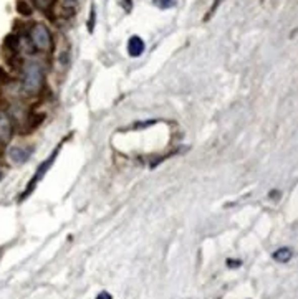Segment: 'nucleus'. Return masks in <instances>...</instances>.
Wrapping results in <instances>:
<instances>
[{
	"label": "nucleus",
	"mask_w": 298,
	"mask_h": 299,
	"mask_svg": "<svg viewBox=\"0 0 298 299\" xmlns=\"http://www.w3.org/2000/svg\"><path fill=\"white\" fill-rule=\"evenodd\" d=\"M44 66L38 62H27L23 66V79H22V88L25 89L28 94H36L44 86Z\"/></svg>",
	"instance_id": "f257e3e1"
},
{
	"label": "nucleus",
	"mask_w": 298,
	"mask_h": 299,
	"mask_svg": "<svg viewBox=\"0 0 298 299\" xmlns=\"http://www.w3.org/2000/svg\"><path fill=\"white\" fill-rule=\"evenodd\" d=\"M60 149H62V144L60 145H57V149H55L53 152H52V156L48 157V159H45L44 162L40 164V167L36 169V172H35V175L32 177V179H30V182L27 184V188H25V192H23L22 195H20V200H25L27 197L30 193H32L33 190H35V187L38 185V182L44 179V175L47 174V170L52 167V164L55 162V159H57V154L60 152Z\"/></svg>",
	"instance_id": "f03ea898"
},
{
	"label": "nucleus",
	"mask_w": 298,
	"mask_h": 299,
	"mask_svg": "<svg viewBox=\"0 0 298 299\" xmlns=\"http://www.w3.org/2000/svg\"><path fill=\"white\" fill-rule=\"evenodd\" d=\"M30 38H32V43L35 45V48H38V50H52L53 45L52 33L44 23L33 25L32 32H30Z\"/></svg>",
	"instance_id": "7ed1b4c3"
},
{
	"label": "nucleus",
	"mask_w": 298,
	"mask_h": 299,
	"mask_svg": "<svg viewBox=\"0 0 298 299\" xmlns=\"http://www.w3.org/2000/svg\"><path fill=\"white\" fill-rule=\"evenodd\" d=\"M14 136V123L7 113L0 111V141L9 142Z\"/></svg>",
	"instance_id": "20e7f679"
},
{
	"label": "nucleus",
	"mask_w": 298,
	"mask_h": 299,
	"mask_svg": "<svg viewBox=\"0 0 298 299\" xmlns=\"http://www.w3.org/2000/svg\"><path fill=\"white\" fill-rule=\"evenodd\" d=\"M30 156H32V149L30 147H18V145H15V147L9 149V159L15 164L27 162L30 159Z\"/></svg>",
	"instance_id": "39448f33"
},
{
	"label": "nucleus",
	"mask_w": 298,
	"mask_h": 299,
	"mask_svg": "<svg viewBox=\"0 0 298 299\" xmlns=\"http://www.w3.org/2000/svg\"><path fill=\"white\" fill-rule=\"evenodd\" d=\"M127 53H130L131 57H141L144 53V40L139 38L138 35L131 36L130 41H127Z\"/></svg>",
	"instance_id": "423d86ee"
},
{
	"label": "nucleus",
	"mask_w": 298,
	"mask_h": 299,
	"mask_svg": "<svg viewBox=\"0 0 298 299\" xmlns=\"http://www.w3.org/2000/svg\"><path fill=\"white\" fill-rule=\"evenodd\" d=\"M273 256V260L278 261V263H287V261H290L291 258V250L290 248H278L275 253L272 255Z\"/></svg>",
	"instance_id": "0eeeda50"
},
{
	"label": "nucleus",
	"mask_w": 298,
	"mask_h": 299,
	"mask_svg": "<svg viewBox=\"0 0 298 299\" xmlns=\"http://www.w3.org/2000/svg\"><path fill=\"white\" fill-rule=\"evenodd\" d=\"M4 41H5V46H7L9 50H12V52H15V50H18V48H20V36L15 35V33L7 35Z\"/></svg>",
	"instance_id": "6e6552de"
},
{
	"label": "nucleus",
	"mask_w": 298,
	"mask_h": 299,
	"mask_svg": "<svg viewBox=\"0 0 298 299\" xmlns=\"http://www.w3.org/2000/svg\"><path fill=\"white\" fill-rule=\"evenodd\" d=\"M17 12L20 15H23V17H30L33 10H32V7H30L27 2H23V0H18V2H17Z\"/></svg>",
	"instance_id": "1a4fd4ad"
},
{
	"label": "nucleus",
	"mask_w": 298,
	"mask_h": 299,
	"mask_svg": "<svg viewBox=\"0 0 298 299\" xmlns=\"http://www.w3.org/2000/svg\"><path fill=\"white\" fill-rule=\"evenodd\" d=\"M33 2H35V5H36V7H38L40 10L47 12V10L52 9V5H53L55 0H33Z\"/></svg>",
	"instance_id": "9d476101"
},
{
	"label": "nucleus",
	"mask_w": 298,
	"mask_h": 299,
	"mask_svg": "<svg viewBox=\"0 0 298 299\" xmlns=\"http://www.w3.org/2000/svg\"><path fill=\"white\" fill-rule=\"evenodd\" d=\"M44 119H45V114H32L30 116V126L32 127H36V126H40L41 123H44Z\"/></svg>",
	"instance_id": "9b49d317"
},
{
	"label": "nucleus",
	"mask_w": 298,
	"mask_h": 299,
	"mask_svg": "<svg viewBox=\"0 0 298 299\" xmlns=\"http://www.w3.org/2000/svg\"><path fill=\"white\" fill-rule=\"evenodd\" d=\"M95 22H96V9H95V5L91 7L90 10V23H88V30L90 32H93L95 30Z\"/></svg>",
	"instance_id": "f8f14e48"
},
{
	"label": "nucleus",
	"mask_w": 298,
	"mask_h": 299,
	"mask_svg": "<svg viewBox=\"0 0 298 299\" xmlns=\"http://www.w3.org/2000/svg\"><path fill=\"white\" fill-rule=\"evenodd\" d=\"M176 0H154V4L157 5V7H161V9H169V7H173Z\"/></svg>",
	"instance_id": "ddd939ff"
},
{
	"label": "nucleus",
	"mask_w": 298,
	"mask_h": 299,
	"mask_svg": "<svg viewBox=\"0 0 298 299\" xmlns=\"http://www.w3.org/2000/svg\"><path fill=\"white\" fill-rule=\"evenodd\" d=\"M222 2H224V0H214V4H212V9H210V12H209V15L205 17L204 20H209V17H210L212 14H214V12L217 10V7H219V5H221Z\"/></svg>",
	"instance_id": "4468645a"
},
{
	"label": "nucleus",
	"mask_w": 298,
	"mask_h": 299,
	"mask_svg": "<svg viewBox=\"0 0 298 299\" xmlns=\"http://www.w3.org/2000/svg\"><path fill=\"white\" fill-rule=\"evenodd\" d=\"M96 299H113V296L109 294L108 291H101L98 296H96Z\"/></svg>",
	"instance_id": "2eb2a0df"
},
{
	"label": "nucleus",
	"mask_w": 298,
	"mask_h": 299,
	"mask_svg": "<svg viewBox=\"0 0 298 299\" xmlns=\"http://www.w3.org/2000/svg\"><path fill=\"white\" fill-rule=\"evenodd\" d=\"M9 78V75H7V71H5L4 68H0V83H4L5 79Z\"/></svg>",
	"instance_id": "dca6fc26"
},
{
	"label": "nucleus",
	"mask_w": 298,
	"mask_h": 299,
	"mask_svg": "<svg viewBox=\"0 0 298 299\" xmlns=\"http://www.w3.org/2000/svg\"><path fill=\"white\" fill-rule=\"evenodd\" d=\"M227 266H230V268H237V266H240V261H234V260H227Z\"/></svg>",
	"instance_id": "f3484780"
},
{
	"label": "nucleus",
	"mask_w": 298,
	"mask_h": 299,
	"mask_svg": "<svg viewBox=\"0 0 298 299\" xmlns=\"http://www.w3.org/2000/svg\"><path fill=\"white\" fill-rule=\"evenodd\" d=\"M131 5H133V0H124V9L130 12L131 10Z\"/></svg>",
	"instance_id": "a211bd4d"
},
{
	"label": "nucleus",
	"mask_w": 298,
	"mask_h": 299,
	"mask_svg": "<svg viewBox=\"0 0 298 299\" xmlns=\"http://www.w3.org/2000/svg\"><path fill=\"white\" fill-rule=\"evenodd\" d=\"M76 0H65V4H75Z\"/></svg>",
	"instance_id": "6ab92c4d"
},
{
	"label": "nucleus",
	"mask_w": 298,
	"mask_h": 299,
	"mask_svg": "<svg viewBox=\"0 0 298 299\" xmlns=\"http://www.w3.org/2000/svg\"><path fill=\"white\" fill-rule=\"evenodd\" d=\"M0 180H2V170H0Z\"/></svg>",
	"instance_id": "aec40b11"
}]
</instances>
